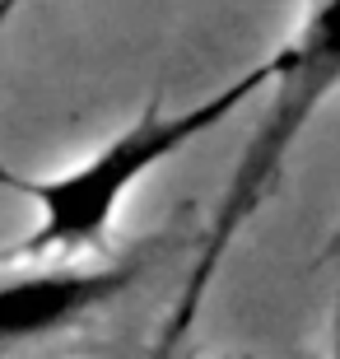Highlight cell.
<instances>
[{
  "mask_svg": "<svg viewBox=\"0 0 340 359\" xmlns=\"http://www.w3.org/2000/svg\"><path fill=\"white\" fill-rule=\"evenodd\" d=\"M275 84V56L257 61L252 70L233 75L224 89L191 98L182 107H168L163 98L144 107L140 117H131L121 131H112L103 145H93L89 154H79L75 163L56 168L42 177L14 173L5 177L10 191L38 205V224L0 257V266H19V262H84V257L103 252V243L112 238L126 201L135 196V187L177 159L182 149L205 140L210 131H219L238 107H247L252 98H261Z\"/></svg>",
  "mask_w": 340,
  "mask_h": 359,
  "instance_id": "cell-1",
  "label": "cell"
},
{
  "mask_svg": "<svg viewBox=\"0 0 340 359\" xmlns=\"http://www.w3.org/2000/svg\"><path fill=\"white\" fill-rule=\"evenodd\" d=\"M327 359H340V294H336V313H331V350Z\"/></svg>",
  "mask_w": 340,
  "mask_h": 359,
  "instance_id": "cell-4",
  "label": "cell"
},
{
  "mask_svg": "<svg viewBox=\"0 0 340 359\" xmlns=\"http://www.w3.org/2000/svg\"><path fill=\"white\" fill-rule=\"evenodd\" d=\"M131 262H19L0 266V346L52 341L131 290Z\"/></svg>",
  "mask_w": 340,
  "mask_h": 359,
  "instance_id": "cell-3",
  "label": "cell"
},
{
  "mask_svg": "<svg viewBox=\"0 0 340 359\" xmlns=\"http://www.w3.org/2000/svg\"><path fill=\"white\" fill-rule=\"evenodd\" d=\"M266 93H271V103H266L257 131L247 135L243 154L233 159V173H229L215 210H210V224L196 243L186 285L177 294V304H172L149 359H172L182 350V336L191 332V318L205 304V294L215 285V276H219L233 238L271 201L289 154L299 149L313 117L340 93V0H308L299 33H289V42L275 52V84Z\"/></svg>",
  "mask_w": 340,
  "mask_h": 359,
  "instance_id": "cell-2",
  "label": "cell"
}]
</instances>
